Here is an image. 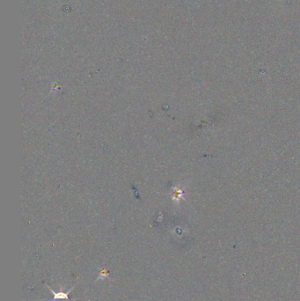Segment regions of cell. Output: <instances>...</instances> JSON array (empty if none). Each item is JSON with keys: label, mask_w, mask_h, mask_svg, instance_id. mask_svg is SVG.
<instances>
[{"label": "cell", "mask_w": 300, "mask_h": 301, "mask_svg": "<svg viewBox=\"0 0 300 301\" xmlns=\"http://www.w3.org/2000/svg\"><path fill=\"white\" fill-rule=\"evenodd\" d=\"M47 286V288L50 290L51 292H52V294L54 295V298H53V301H69V294L70 293L71 290H74V286H72L68 292H54V290L51 289V287H49L48 285L45 284Z\"/></svg>", "instance_id": "cell-1"}, {"label": "cell", "mask_w": 300, "mask_h": 301, "mask_svg": "<svg viewBox=\"0 0 300 301\" xmlns=\"http://www.w3.org/2000/svg\"><path fill=\"white\" fill-rule=\"evenodd\" d=\"M101 277H108V271L106 270V269H102L101 272L100 273V275L98 276V278L96 279V281H98V280L100 279Z\"/></svg>", "instance_id": "cell-2"}]
</instances>
